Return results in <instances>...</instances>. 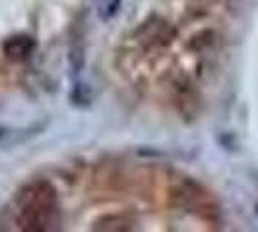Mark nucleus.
Listing matches in <instances>:
<instances>
[{"label": "nucleus", "instance_id": "nucleus-1", "mask_svg": "<svg viewBox=\"0 0 258 232\" xmlns=\"http://www.w3.org/2000/svg\"><path fill=\"white\" fill-rule=\"evenodd\" d=\"M20 219L29 230H47L56 219V199L54 193L41 186V190L27 188L20 201Z\"/></svg>", "mask_w": 258, "mask_h": 232}]
</instances>
